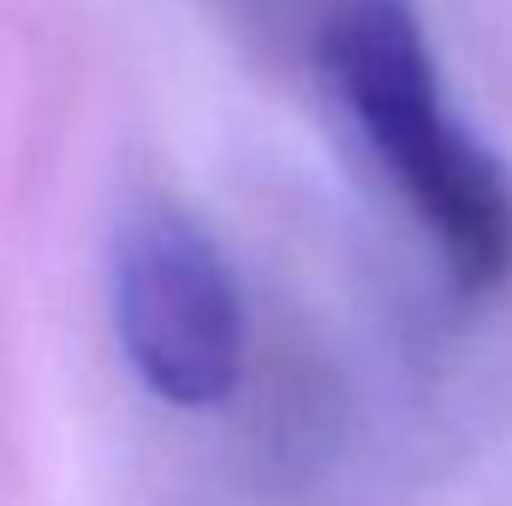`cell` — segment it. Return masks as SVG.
I'll use <instances>...</instances> for the list:
<instances>
[{"mask_svg": "<svg viewBox=\"0 0 512 506\" xmlns=\"http://www.w3.org/2000/svg\"><path fill=\"white\" fill-rule=\"evenodd\" d=\"M316 54L334 102L411 203L459 292H501L512 280V173L453 108L417 6L334 0Z\"/></svg>", "mask_w": 512, "mask_h": 506, "instance_id": "6da1fadb", "label": "cell"}, {"mask_svg": "<svg viewBox=\"0 0 512 506\" xmlns=\"http://www.w3.org/2000/svg\"><path fill=\"white\" fill-rule=\"evenodd\" d=\"M114 328L137 381L179 405L209 411L245 376V298L221 245L179 203H137L114 227Z\"/></svg>", "mask_w": 512, "mask_h": 506, "instance_id": "7a4b0ae2", "label": "cell"}]
</instances>
